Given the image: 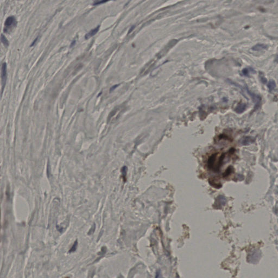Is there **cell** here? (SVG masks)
I'll return each instance as SVG.
<instances>
[{
    "label": "cell",
    "instance_id": "6da1fadb",
    "mask_svg": "<svg viewBox=\"0 0 278 278\" xmlns=\"http://www.w3.org/2000/svg\"><path fill=\"white\" fill-rule=\"evenodd\" d=\"M17 23L15 18L14 17H9L5 21L4 25V32L9 33L16 26Z\"/></svg>",
    "mask_w": 278,
    "mask_h": 278
},
{
    "label": "cell",
    "instance_id": "7a4b0ae2",
    "mask_svg": "<svg viewBox=\"0 0 278 278\" xmlns=\"http://www.w3.org/2000/svg\"><path fill=\"white\" fill-rule=\"evenodd\" d=\"M1 79H2V86H3V89L5 86L6 80L7 78V64L6 63H4L2 64V67H1Z\"/></svg>",
    "mask_w": 278,
    "mask_h": 278
},
{
    "label": "cell",
    "instance_id": "3957f363",
    "mask_svg": "<svg viewBox=\"0 0 278 278\" xmlns=\"http://www.w3.org/2000/svg\"><path fill=\"white\" fill-rule=\"evenodd\" d=\"M255 141V139L252 136H244L242 139L240 140L239 143L241 145L243 146H248L252 143H254Z\"/></svg>",
    "mask_w": 278,
    "mask_h": 278
},
{
    "label": "cell",
    "instance_id": "277c9868",
    "mask_svg": "<svg viewBox=\"0 0 278 278\" xmlns=\"http://www.w3.org/2000/svg\"><path fill=\"white\" fill-rule=\"evenodd\" d=\"M217 153H215L209 158L208 161V167L209 169L213 170L217 159Z\"/></svg>",
    "mask_w": 278,
    "mask_h": 278
},
{
    "label": "cell",
    "instance_id": "5b68a950",
    "mask_svg": "<svg viewBox=\"0 0 278 278\" xmlns=\"http://www.w3.org/2000/svg\"><path fill=\"white\" fill-rule=\"evenodd\" d=\"M247 108V105L243 103H239L235 109V112L237 114H242Z\"/></svg>",
    "mask_w": 278,
    "mask_h": 278
},
{
    "label": "cell",
    "instance_id": "8992f818",
    "mask_svg": "<svg viewBox=\"0 0 278 278\" xmlns=\"http://www.w3.org/2000/svg\"><path fill=\"white\" fill-rule=\"evenodd\" d=\"M255 72V70L253 69V68L248 67V68H245V69L242 70V74L243 76H246V77H248V76H250V72H253V73L254 74Z\"/></svg>",
    "mask_w": 278,
    "mask_h": 278
},
{
    "label": "cell",
    "instance_id": "52a82bcc",
    "mask_svg": "<svg viewBox=\"0 0 278 278\" xmlns=\"http://www.w3.org/2000/svg\"><path fill=\"white\" fill-rule=\"evenodd\" d=\"M98 29H99V27H97L95 29L92 30L90 32H89L87 34H86L85 36V39H89V38L92 37V36L95 35L97 33V32L98 31Z\"/></svg>",
    "mask_w": 278,
    "mask_h": 278
},
{
    "label": "cell",
    "instance_id": "ba28073f",
    "mask_svg": "<svg viewBox=\"0 0 278 278\" xmlns=\"http://www.w3.org/2000/svg\"><path fill=\"white\" fill-rule=\"evenodd\" d=\"M267 46L266 45H264V44H257L255 46H254L252 48V50H254V51H261V50H265L266 48H267Z\"/></svg>",
    "mask_w": 278,
    "mask_h": 278
},
{
    "label": "cell",
    "instance_id": "9c48e42d",
    "mask_svg": "<svg viewBox=\"0 0 278 278\" xmlns=\"http://www.w3.org/2000/svg\"><path fill=\"white\" fill-rule=\"evenodd\" d=\"M276 86H277L276 83L274 80H270L267 85V87H268V89L270 91L274 90L275 89Z\"/></svg>",
    "mask_w": 278,
    "mask_h": 278
},
{
    "label": "cell",
    "instance_id": "30bf717a",
    "mask_svg": "<svg viewBox=\"0 0 278 278\" xmlns=\"http://www.w3.org/2000/svg\"><path fill=\"white\" fill-rule=\"evenodd\" d=\"M1 41L2 43L4 44V46H8L9 45V42L8 40L5 37V36L3 35H1Z\"/></svg>",
    "mask_w": 278,
    "mask_h": 278
},
{
    "label": "cell",
    "instance_id": "8fae6325",
    "mask_svg": "<svg viewBox=\"0 0 278 278\" xmlns=\"http://www.w3.org/2000/svg\"><path fill=\"white\" fill-rule=\"evenodd\" d=\"M233 169L232 168V167H230V166L226 170V172L223 173V177H226L228 176L231 173V172L233 171Z\"/></svg>",
    "mask_w": 278,
    "mask_h": 278
},
{
    "label": "cell",
    "instance_id": "7c38bea8",
    "mask_svg": "<svg viewBox=\"0 0 278 278\" xmlns=\"http://www.w3.org/2000/svg\"><path fill=\"white\" fill-rule=\"evenodd\" d=\"M77 241H76L74 242V246L72 247V248H71V249L70 250L69 252L71 253V252H74L76 249H77Z\"/></svg>",
    "mask_w": 278,
    "mask_h": 278
},
{
    "label": "cell",
    "instance_id": "4fadbf2b",
    "mask_svg": "<svg viewBox=\"0 0 278 278\" xmlns=\"http://www.w3.org/2000/svg\"><path fill=\"white\" fill-rule=\"evenodd\" d=\"M110 0H100L99 1H97V2H96L95 3H94L95 5H97V4H102V3H104L105 2H108Z\"/></svg>",
    "mask_w": 278,
    "mask_h": 278
},
{
    "label": "cell",
    "instance_id": "5bb4252c",
    "mask_svg": "<svg viewBox=\"0 0 278 278\" xmlns=\"http://www.w3.org/2000/svg\"><path fill=\"white\" fill-rule=\"evenodd\" d=\"M0 232H1V212H0Z\"/></svg>",
    "mask_w": 278,
    "mask_h": 278
}]
</instances>
